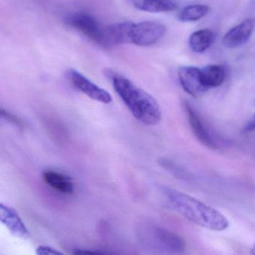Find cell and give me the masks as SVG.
Segmentation results:
<instances>
[{"label": "cell", "mask_w": 255, "mask_h": 255, "mask_svg": "<svg viewBox=\"0 0 255 255\" xmlns=\"http://www.w3.org/2000/svg\"><path fill=\"white\" fill-rule=\"evenodd\" d=\"M163 193L176 212L194 224L214 232H223L229 227L227 218L220 211L195 198L166 187H163Z\"/></svg>", "instance_id": "cell-1"}, {"label": "cell", "mask_w": 255, "mask_h": 255, "mask_svg": "<svg viewBox=\"0 0 255 255\" xmlns=\"http://www.w3.org/2000/svg\"><path fill=\"white\" fill-rule=\"evenodd\" d=\"M111 79L117 94L137 121L148 126L159 124L161 109L152 96L118 73H111Z\"/></svg>", "instance_id": "cell-2"}, {"label": "cell", "mask_w": 255, "mask_h": 255, "mask_svg": "<svg viewBox=\"0 0 255 255\" xmlns=\"http://www.w3.org/2000/svg\"><path fill=\"white\" fill-rule=\"evenodd\" d=\"M69 26L80 31L90 40L105 48V27L90 13L76 12L65 18Z\"/></svg>", "instance_id": "cell-3"}, {"label": "cell", "mask_w": 255, "mask_h": 255, "mask_svg": "<svg viewBox=\"0 0 255 255\" xmlns=\"http://www.w3.org/2000/svg\"><path fill=\"white\" fill-rule=\"evenodd\" d=\"M166 28L163 24L154 21L133 22L130 31V43L136 46H151L164 37Z\"/></svg>", "instance_id": "cell-4"}, {"label": "cell", "mask_w": 255, "mask_h": 255, "mask_svg": "<svg viewBox=\"0 0 255 255\" xmlns=\"http://www.w3.org/2000/svg\"><path fill=\"white\" fill-rule=\"evenodd\" d=\"M67 79L72 85L92 100L100 103H112L113 98L106 90L98 86L76 69L70 68L67 72Z\"/></svg>", "instance_id": "cell-5"}, {"label": "cell", "mask_w": 255, "mask_h": 255, "mask_svg": "<svg viewBox=\"0 0 255 255\" xmlns=\"http://www.w3.org/2000/svg\"><path fill=\"white\" fill-rule=\"evenodd\" d=\"M178 74L183 89L190 95L200 97L208 91L204 84L201 69L193 66H183L178 70Z\"/></svg>", "instance_id": "cell-6"}, {"label": "cell", "mask_w": 255, "mask_h": 255, "mask_svg": "<svg viewBox=\"0 0 255 255\" xmlns=\"http://www.w3.org/2000/svg\"><path fill=\"white\" fill-rule=\"evenodd\" d=\"M184 109L193 134L199 142L211 149L217 148V143L209 129L205 125L197 111L188 102H184Z\"/></svg>", "instance_id": "cell-7"}, {"label": "cell", "mask_w": 255, "mask_h": 255, "mask_svg": "<svg viewBox=\"0 0 255 255\" xmlns=\"http://www.w3.org/2000/svg\"><path fill=\"white\" fill-rule=\"evenodd\" d=\"M255 26V20L248 18L236 26L231 28L223 37V43L226 47L230 49L240 47L249 41Z\"/></svg>", "instance_id": "cell-8"}, {"label": "cell", "mask_w": 255, "mask_h": 255, "mask_svg": "<svg viewBox=\"0 0 255 255\" xmlns=\"http://www.w3.org/2000/svg\"><path fill=\"white\" fill-rule=\"evenodd\" d=\"M0 223L16 238L27 239L29 237L28 229L16 211L1 203H0Z\"/></svg>", "instance_id": "cell-9"}, {"label": "cell", "mask_w": 255, "mask_h": 255, "mask_svg": "<svg viewBox=\"0 0 255 255\" xmlns=\"http://www.w3.org/2000/svg\"><path fill=\"white\" fill-rule=\"evenodd\" d=\"M153 232L156 241L166 250L178 253L185 250V241L176 234L159 228H155Z\"/></svg>", "instance_id": "cell-10"}, {"label": "cell", "mask_w": 255, "mask_h": 255, "mask_svg": "<svg viewBox=\"0 0 255 255\" xmlns=\"http://www.w3.org/2000/svg\"><path fill=\"white\" fill-rule=\"evenodd\" d=\"M43 181L51 188L63 194L70 195L74 192V185L70 178L55 171H44Z\"/></svg>", "instance_id": "cell-11"}, {"label": "cell", "mask_w": 255, "mask_h": 255, "mask_svg": "<svg viewBox=\"0 0 255 255\" xmlns=\"http://www.w3.org/2000/svg\"><path fill=\"white\" fill-rule=\"evenodd\" d=\"M128 1L135 8L149 13L172 11L177 7L172 0H128Z\"/></svg>", "instance_id": "cell-12"}, {"label": "cell", "mask_w": 255, "mask_h": 255, "mask_svg": "<svg viewBox=\"0 0 255 255\" xmlns=\"http://www.w3.org/2000/svg\"><path fill=\"white\" fill-rule=\"evenodd\" d=\"M201 71L204 84L208 90L220 86L226 80V68L221 64H209L201 69Z\"/></svg>", "instance_id": "cell-13"}, {"label": "cell", "mask_w": 255, "mask_h": 255, "mask_svg": "<svg viewBox=\"0 0 255 255\" xmlns=\"http://www.w3.org/2000/svg\"><path fill=\"white\" fill-rule=\"evenodd\" d=\"M215 35L212 30L202 28L195 31L189 38V44L194 52H201L206 51L214 43Z\"/></svg>", "instance_id": "cell-14"}, {"label": "cell", "mask_w": 255, "mask_h": 255, "mask_svg": "<svg viewBox=\"0 0 255 255\" xmlns=\"http://www.w3.org/2000/svg\"><path fill=\"white\" fill-rule=\"evenodd\" d=\"M209 10V7L206 4H190L181 9L178 13V19L181 22H195L206 16Z\"/></svg>", "instance_id": "cell-15"}, {"label": "cell", "mask_w": 255, "mask_h": 255, "mask_svg": "<svg viewBox=\"0 0 255 255\" xmlns=\"http://www.w3.org/2000/svg\"><path fill=\"white\" fill-rule=\"evenodd\" d=\"M37 255H62L61 252L57 251L55 249L51 248V247H46V246H40L37 249L36 251Z\"/></svg>", "instance_id": "cell-16"}, {"label": "cell", "mask_w": 255, "mask_h": 255, "mask_svg": "<svg viewBox=\"0 0 255 255\" xmlns=\"http://www.w3.org/2000/svg\"><path fill=\"white\" fill-rule=\"evenodd\" d=\"M0 118H4V119L8 120L10 122L15 123V124H19L20 121L18 118H16L14 115L10 114L7 111L4 110L2 108L0 107Z\"/></svg>", "instance_id": "cell-17"}, {"label": "cell", "mask_w": 255, "mask_h": 255, "mask_svg": "<svg viewBox=\"0 0 255 255\" xmlns=\"http://www.w3.org/2000/svg\"><path fill=\"white\" fill-rule=\"evenodd\" d=\"M244 130L247 132L254 131V130H255V115L253 119L247 124Z\"/></svg>", "instance_id": "cell-18"}, {"label": "cell", "mask_w": 255, "mask_h": 255, "mask_svg": "<svg viewBox=\"0 0 255 255\" xmlns=\"http://www.w3.org/2000/svg\"><path fill=\"white\" fill-rule=\"evenodd\" d=\"M252 255H255V244L254 246H253V248H252L251 252H250Z\"/></svg>", "instance_id": "cell-19"}]
</instances>
